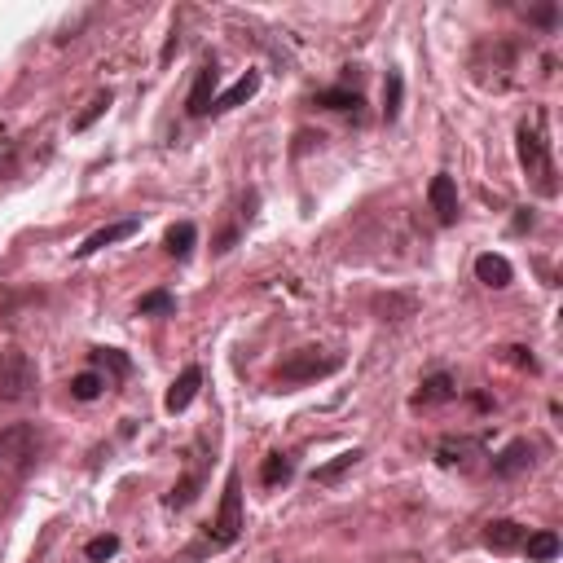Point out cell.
Returning a JSON list of instances; mask_svg holds the SVG:
<instances>
[{
  "label": "cell",
  "instance_id": "1",
  "mask_svg": "<svg viewBox=\"0 0 563 563\" xmlns=\"http://www.w3.org/2000/svg\"><path fill=\"white\" fill-rule=\"evenodd\" d=\"M515 150H520V168L528 176L542 198L559 194V172L555 159H550V137H546V110H533V119H524L520 132H515Z\"/></svg>",
  "mask_w": 563,
  "mask_h": 563
},
{
  "label": "cell",
  "instance_id": "2",
  "mask_svg": "<svg viewBox=\"0 0 563 563\" xmlns=\"http://www.w3.org/2000/svg\"><path fill=\"white\" fill-rule=\"evenodd\" d=\"M238 537H242V476L229 471L225 493H220V511H216V520L203 528V542L212 550H225V546H234Z\"/></svg>",
  "mask_w": 563,
  "mask_h": 563
},
{
  "label": "cell",
  "instance_id": "3",
  "mask_svg": "<svg viewBox=\"0 0 563 563\" xmlns=\"http://www.w3.org/2000/svg\"><path fill=\"white\" fill-rule=\"evenodd\" d=\"M40 458V432L31 423H14L0 432V476L5 480H18L36 467Z\"/></svg>",
  "mask_w": 563,
  "mask_h": 563
},
{
  "label": "cell",
  "instance_id": "4",
  "mask_svg": "<svg viewBox=\"0 0 563 563\" xmlns=\"http://www.w3.org/2000/svg\"><path fill=\"white\" fill-rule=\"evenodd\" d=\"M339 366H344V357H335V352H322V348H300V352H291V357H286L278 370H273V379L286 383V388H304V383L330 379V374H335Z\"/></svg>",
  "mask_w": 563,
  "mask_h": 563
},
{
  "label": "cell",
  "instance_id": "5",
  "mask_svg": "<svg viewBox=\"0 0 563 563\" xmlns=\"http://www.w3.org/2000/svg\"><path fill=\"white\" fill-rule=\"evenodd\" d=\"M36 361L22 348H0V401H31L36 396Z\"/></svg>",
  "mask_w": 563,
  "mask_h": 563
},
{
  "label": "cell",
  "instance_id": "6",
  "mask_svg": "<svg viewBox=\"0 0 563 563\" xmlns=\"http://www.w3.org/2000/svg\"><path fill=\"white\" fill-rule=\"evenodd\" d=\"M216 84H220V66L216 58H207L203 66H198V75H194V88H190V115L194 119H203V115H212V102H216Z\"/></svg>",
  "mask_w": 563,
  "mask_h": 563
},
{
  "label": "cell",
  "instance_id": "7",
  "mask_svg": "<svg viewBox=\"0 0 563 563\" xmlns=\"http://www.w3.org/2000/svg\"><path fill=\"white\" fill-rule=\"evenodd\" d=\"M454 396H458L454 374H449V370H432L423 383H418V392L410 396V405H414V410H432V405H445V401H454Z\"/></svg>",
  "mask_w": 563,
  "mask_h": 563
},
{
  "label": "cell",
  "instance_id": "8",
  "mask_svg": "<svg viewBox=\"0 0 563 563\" xmlns=\"http://www.w3.org/2000/svg\"><path fill=\"white\" fill-rule=\"evenodd\" d=\"M427 203H432V212H436L440 225H454V220H458V185H454V176L436 172L432 185H427Z\"/></svg>",
  "mask_w": 563,
  "mask_h": 563
},
{
  "label": "cell",
  "instance_id": "9",
  "mask_svg": "<svg viewBox=\"0 0 563 563\" xmlns=\"http://www.w3.org/2000/svg\"><path fill=\"white\" fill-rule=\"evenodd\" d=\"M198 388H203V370L198 366H185L181 370V379L168 388V396H163V405H168V414H185L194 405V396H198Z\"/></svg>",
  "mask_w": 563,
  "mask_h": 563
},
{
  "label": "cell",
  "instance_id": "10",
  "mask_svg": "<svg viewBox=\"0 0 563 563\" xmlns=\"http://www.w3.org/2000/svg\"><path fill=\"white\" fill-rule=\"evenodd\" d=\"M141 229V220H115V225H106V229H97V234H88L80 247H75V256L80 260H88V256H97L102 247H110V242H124V238H132Z\"/></svg>",
  "mask_w": 563,
  "mask_h": 563
},
{
  "label": "cell",
  "instance_id": "11",
  "mask_svg": "<svg viewBox=\"0 0 563 563\" xmlns=\"http://www.w3.org/2000/svg\"><path fill=\"white\" fill-rule=\"evenodd\" d=\"M533 454H537V449L528 445V440H511V445H506L502 454L493 458V476H498V480L520 476V471H528V467H533Z\"/></svg>",
  "mask_w": 563,
  "mask_h": 563
},
{
  "label": "cell",
  "instance_id": "12",
  "mask_svg": "<svg viewBox=\"0 0 563 563\" xmlns=\"http://www.w3.org/2000/svg\"><path fill=\"white\" fill-rule=\"evenodd\" d=\"M524 537H528V528L515 524V520H493L489 528H484V546L498 550V555H511V550H520Z\"/></svg>",
  "mask_w": 563,
  "mask_h": 563
},
{
  "label": "cell",
  "instance_id": "13",
  "mask_svg": "<svg viewBox=\"0 0 563 563\" xmlns=\"http://www.w3.org/2000/svg\"><path fill=\"white\" fill-rule=\"evenodd\" d=\"M480 449H484V440H476V436H445L436 445V458L445 467H467L471 454H480Z\"/></svg>",
  "mask_w": 563,
  "mask_h": 563
},
{
  "label": "cell",
  "instance_id": "14",
  "mask_svg": "<svg viewBox=\"0 0 563 563\" xmlns=\"http://www.w3.org/2000/svg\"><path fill=\"white\" fill-rule=\"evenodd\" d=\"M476 278H480L484 286H493V291H502V286H511L515 269H511V260H506V256H493V251H484V256H476Z\"/></svg>",
  "mask_w": 563,
  "mask_h": 563
},
{
  "label": "cell",
  "instance_id": "15",
  "mask_svg": "<svg viewBox=\"0 0 563 563\" xmlns=\"http://www.w3.org/2000/svg\"><path fill=\"white\" fill-rule=\"evenodd\" d=\"M256 93H260V71H247L234 88H225V93H220L216 102H212V115H220V110H234V106H242V102H251Z\"/></svg>",
  "mask_w": 563,
  "mask_h": 563
},
{
  "label": "cell",
  "instance_id": "16",
  "mask_svg": "<svg viewBox=\"0 0 563 563\" xmlns=\"http://www.w3.org/2000/svg\"><path fill=\"white\" fill-rule=\"evenodd\" d=\"M313 106H322V110H344V115H357L361 110V93L357 88H322V93L313 97Z\"/></svg>",
  "mask_w": 563,
  "mask_h": 563
},
{
  "label": "cell",
  "instance_id": "17",
  "mask_svg": "<svg viewBox=\"0 0 563 563\" xmlns=\"http://www.w3.org/2000/svg\"><path fill=\"white\" fill-rule=\"evenodd\" d=\"M295 480V462L286 454H269L260 462V484L264 489H278V484H291Z\"/></svg>",
  "mask_w": 563,
  "mask_h": 563
},
{
  "label": "cell",
  "instance_id": "18",
  "mask_svg": "<svg viewBox=\"0 0 563 563\" xmlns=\"http://www.w3.org/2000/svg\"><path fill=\"white\" fill-rule=\"evenodd\" d=\"M524 555H528V563H550V559H559V537L555 533H528L524 537Z\"/></svg>",
  "mask_w": 563,
  "mask_h": 563
},
{
  "label": "cell",
  "instance_id": "19",
  "mask_svg": "<svg viewBox=\"0 0 563 563\" xmlns=\"http://www.w3.org/2000/svg\"><path fill=\"white\" fill-rule=\"evenodd\" d=\"M198 489H203V467H190L181 480H176V489L168 493V506L172 511H181V506H190L198 498Z\"/></svg>",
  "mask_w": 563,
  "mask_h": 563
},
{
  "label": "cell",
  "instance_id": "20",
  "mask_svg": "<svg viewBox=\"0 0 563 563\" xmlns=\"http://www.w3.org/2000/svg\"><path fill=\"white\" fill-rule=\"evenodd\" d=\"M194 238H198V229L190 225V220H181V225H172L168 229V238H163V247H168V256L176 260H185L194 251Z\"/></svg>",
  "mask_w": 563,
  "mask_h": 563
},
{
  "label": "cell",
  "instance_id": "21",
  "mask_svg": "<svg viewBox=\"0 0 563 563\" xmlns=\"http://www.w3.org/2000/svg\"><path fill=\"white\" fill-rule=\"evenodd\" d=\"M102 388H110V379H106V374H97V370H84V374H75V379H71V396H75V401H97Z\"/></svg>",
  "mask_w": 563,
  "mask_h": 563
},
{
  "label": "cell",
  "instance_id": "22",
  "mask_svg": "<svg viewBox=\"0 0 563 563\" xmlns=\"http://www.w3.org/2000/svg\"><path fill=\"white\" fill-rule=\"evenodd\" d=\"M93 370L97 374H102V370H110V379H128V357H124V352H119V348H97L93 352Z\"/></svg>",
  "mask_w": 563,
  "mask_h": 563
},
{
  "label": "cell",
  "instance_id": "23",
  "mask_svg": "<svg viewBox=\"0 0 563 563\" xmlns=\"http://www.w3.org/2000/svg\"><path fill=\"white\" fill-rule=\"evenodd\" d=\"M401 93H405L401 71H388V80H383V119H388V124L401 115Z\"/></svg>",
  "mask_w": 563,
  "mask_h": 563
},
{
  "label": "cell",
  "instance_id": "24",
  "mask_svg": "<svg viewBox=\"0 0 563 563\" xmlns=\"http://www.w3.org/2000/svg\"><path fill=\"white\" fill-rule=\"evenodd\" d=\"M357 458H361V449H348V454H339L335 462H326V467H317V471H313V480H317V484H335L339 476H344V471H352V467H357Z\"/></svg>",
  "mask_w": 563,
  "mask_h": 563
},
{
  "label": "cell",
  "instance_id": "25",
  "mask_svg": "<svg viewBox=\"0 0 563 563\" xmlns=\"http://www.w3.org/2000/svg\"><path fill=\"white\" fill-rule=\"evenodd\" d=\"M110 102H115V97H110V88H102V93H97V97H93V102H88V110H84V115H80V119H75V124H71V128H75V132H84V128H93V124H97V119H102V115H106V110H110Z\"/></svg>",
  "mask_w": 563,
  "mask_h": 563
},
{
  "label": "cell",
  "instance_id": "26",
  "mask_svg": "<svg viewBox=\"0 0 563 563\" xmlns=\"http://www.w3.org/2000/svg\"><path fill=\"white\" fill-rule=\"evenodd\" d=\"M176 308V295L172 291H150V295H141L137 300V313L141 317H150V313H172Z\"/></svg>",
  "mask_w": 563,
  "mask_h": 563
},
{
  "label": "cell",
  "instance_id": "27",
  "mask_svg": "<svg viewBox=\"0 0 563 563\" xmlns=\"http://www.w3.org/2000/svg\"><path fill=\"white\" fill-rule=\"evenodd\" d=\"M115 550H119V537H115V533H106V537H93V542L84 546V555L93 559V563H102V559L115 555Z\"/></svg>",
  "mask_w": 563,
  "mask_h": 563
},
{
  "label": "cell",
  "instance_id": "28",
  "mask_svg": "<svg viewBox=\"0 0 563 563\" xmlns=\"http://www.w3.org/2000/svg\"><path fill=\"white\" fill-rule=\"evenodd\" d=\"M506 361H515L520 370H537V361L528 357V348H506Z\"/></svg>",
  "mask_w": 563,
  "mask_h": 563
},
{
  "label": "cell",
  "instance_id": "29",
  "mask_svg": "<svg viewBox=\"0 0 563 563\" xmlns=\"http://www.w3.org/2000/svg\"><path fill=\"white\" fill-rule=\"evenodd\" d=\"M0 172H14V141L0 137Z\"/></svg>",
  "mask_w": 563,
  "mask_h": 563
}]
</instances>
